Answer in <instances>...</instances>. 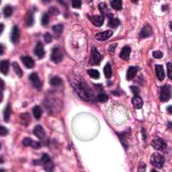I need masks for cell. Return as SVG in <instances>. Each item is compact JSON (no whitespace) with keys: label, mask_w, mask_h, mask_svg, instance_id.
<instances>
[{"label":"cell","mask_w":172,"mask_h":172,"mask_svg":"<svg viewBox=\"0 0 172 172\" xmlns=\"http://www.w3.org/2000/svg\"><path fill=\"white\" fill-rule=\"evenodd\" d=\"M73 87L81 98L85 101H92L94 99V93L91 88L83 81H79L73 84Z\"/></svg>","instance_id":"1"},{"label":"cell","mask_w":172,"mask_h":172,"mask_svg":"<svg viewBox=\"0 0 172 172\" xmlns=\"http://www.w3.org/2000/svg\"><path fill=\"white\" fill-rule=\"evenodd\" d=\"M34 163L36 165H40L44 167L46 171H52L54 168V165L52 163L49 155L46 154V153L42 155V158L40 160L34 161Z\"/></svg>","instance_id":"2"},{"label":"cell","mask_w":172,"mask_h":172,"mask_svg":"<svg viewBox=\"0 0 172 172\" xmlns=\"http://www.w3.org/2000/svg\"><path fill=\"white\" fill-rule=\"evenodd\" d=\"M64 53L61 48L59 47H54L50 54V60L56 64L59 63L63 59Z\"/></svg>","instance_id":"3"},{"label":"cell","mask_w":172,"mask_h":172,"mask_svg":"<svg viewBox=\"0 0 172 172\" xmlns=\"http://www.w3.org/2000/svg\"><path fill=\"white\" fill-rule=\"evenodd\" d=\"M150 162L153 166L156 168H161L165 163V159L163 156L159 153H154L151 155Z\"/></svg>","instance_id":"4"},{"label":"cell","mask_w":172,"mask_h":172,"mask_svg":"<svg viewBox=\"0 0 172 172\" xmlns=\"http://www.w3.org/2000/svg\"><path fill=\"white\" fill-rule=\"evenodd\" d=\"M160 100L163 102H168L171 97V87L170 85H165L161 87Z\"/></svg>","instance_id":"5"},{"label":"cell","mask_w":172,"mask_h":172,"mask_svg":"<svg viewBox=\"0 0 172 172\" xmlns=\"http://www.w3.org/2000/svg\"><path fill=\"white\" fill-rule=\"evenodd\" d=\"M101 60L102 58L100 54L99 53L96 47H93V48H91V53L89 63H90L91 65H99V64H100Z\"/></svg>","instance_id":"6"},{"label":"cell","mask_w":172,"mask_h":172,"mask_svg":"<svg viewBox=\"0 0 172 172\" xmlns=\"http://www.w3.org/2000/svg\"><path fill=\"white\" fill-rule=\"evenodd\" d=\"M151 145L153 147V149L157 150H163L164 149H165V147H167V144L165 143V142L164 141V140L159 136H156L153 139L151 142Z\"/></svg>","instance_id":"7"},{"label":"cell","mask_w":172,"mask_h":172,"mask_svg":"<svg viewBox=\"0 0 172 172\" xmlns=\"http://www.w3.org/2000/svg\"><path fill=\"white\" fill-rule=\"evenodd\" d=\"M29 79L32 87L36 88L38 90H41L42 83L40 82L36 73H31L29 77Z\"/></svg>","instance_id":"8"},{"label":"cell","mask_w":172,"mask_h":172,"mask_svg":"<svg viewBox=\"0 0 172 172\" xmlns=\"http://www.w3.org/2000/svg\"><path fill=\"white\" fill-rule=\"evenodd\" d=\"M20 30L17 26H14L13 27L10 34V40L13 44H16L18 43L19 40H20Z\"/></svg>","instance_id":"9"},{"label":"cell","mask_w":172,"mask_h":172,"mask_svg":"<svg viewBox=\"0 0 172 172\" xmlns=\"http://www.w3.org/2000/svg\"><path fill=\"white\" fill-rule=\"evenodd\" d=\"M153 33V29L151 26L150 24H145L142 27L141 30L140 31L139 36L142 39H145V38H147L150 36V35Z\"/></svg>","instance_id":"10"},{"label":"cell","mask_w":172,"mask_h":172,"mask_svg":"<svg viewBox=\"0 0 172 172\" xmlns=\"http://www.w3.org/2000/svg\"><path fill=\"white\" fill-rule=\"evenodd\" d=\"M22 144L25 147H31L34 149H39L42 147V144L40 143V142H36L34 141L30 138H27L24 139L22 141Z\"/></svg>","instance_id":"11"},{"label":"cell","mask_w":172,"mask_h":172,"mask_svg":"<svg viewBox=\"0 0 172 172\" xmlns=\"http://www.w3.org/2000/svg\"><path fill=\"white\" fill-rule=\"evenodd\" d=\"M89 20H90L94 26L100 27L104 24V18L102 16H88Z\"/></svg>","instance_id":"12"},{"label":"cell","mask_w":172,"mask_h":172,"mask_svg":"<svg viewBox=\"0 0 172 172\" xmlns=\"http://www.w3.org/2000/svg\"><path fill=\"white\" fill-rule=\"evenodd\" d=\"M34 54L39 59H42L45 55V51L42 43L41 42H37L36 47L34 48Z\"/></svg>","instance_id":"13"},{"label":"cell","mask_w":172,"mask_h":172,"mask_svg":"<svg viewBox=\"0 0 172 172\" xmlns=\"http://www.w3.org/2000/svg\"><path fill=\"white\" fill-rule=\"evenodd\" d=\"M139 67H134V66H130L129 67L128 69L127 73H126V79L128 81L133 80L134 77L136 75V73L139 71Z\"/></svg>","instance_id":"14"},{"label":"cell","mask_w":172,"mask_h":172,"mask_svg":"<svg viewBox=\"0 0 172 172\" xmlns=\"http://www.w3.org/2000/svg\"><path fill=\"white\" fill-rule=\"evenodd\" d=\"M21 61H22L24 65L25 66L26 68L32 69L34 67V64H35L34 61L33 59L30 57V56H22Z\"/></svg>","instance_id":"15"},{"label":"cell","mask_w":172,"mask_h":172,"mask_svg":"<svg viewBox=\"0 0 172 172\" xmlns=\"http://www.w3.org/2000/svg\"><path fill=\"white\" fill-rule=\"evenodd\" d=\"M33 133L35 136L39 139H43L46 136V132L40 125H36L33 130Z\"/></svg>","instance_id":"16"},{"label":"cell","mask_w":172,"mask_h":172,"mask_svg":"<svg viewBox=\"0 0 172 172\" xmlns=\"http://www.w3.org/2000/svg\"><path fill=\"white\" fill-rule=\"evenodd\" d=\"M112 34H113L112 31L106 30L104 32H99V33H98L96 35L95 37L97 40H100V41H104V40H106L107 39H108Z\"/></svg>","instance_id":"17"},{"label":"cell","mask_w":172,"mask_h":172,"mask_svg":"<svg viewBox=\"0 0 172 172\" xmlns=\"http://www.w3.org/2000/svg\"><path fill=\"white\" fill-rule=\"evenodd\" d=\"M129 132L128 131H125L122 132L119 134H118V136H119L120 142H122V144L123 145V147H127L128 146V137H129Z\"/></svg>","instance_id":"18"},{"label":"cell","mask_w":172,"mask_h":172,"mask_svg":"<svg viewBox=\"0 0 172 172\" xmlns=\"http://www.w3.org/2000/svg\"><path fill=\"white\" fill-rule=\"evenodd\" d=\"M155 73L159 80L162 81L165 78V71L163 65L161 64H156L155 65Z\"/></svg>","instance_id":"19"},{"label":"cell","mask_w":172,"mask_h":172,"mask_svg":"<svg viewBox=\"0 0 172 172\" xmlns=\"http://www.w3.org/2000/svg\"><path fill=\"white\" fill-rule=\"evenodd\" d=\"M132 103L136 109H141L143 106V101L139 96H134L132 99Z\"/></svg>","instance_id":"20"},{"label":"cell","mask_w":172,"mask_h":172,"mask_svg":"<svg viewBox=\"0 0 172 172\" xmlns=\"http://www.w3.org/2000/svg\"><path fill=\"white\" fill-rule=\"evenodd\" d=\"M131 52V48L129 46H125L122 48V50L120 53V58L125 60H128L130 58V54Z\"/></svg>","instance_id":"21"},{"label":"cell","mask_w":172,"mask_h":172,"mask_svg":"<svg viewBox=\"0 0 172 172\" xmlns=\"http://www.w3.org/2000/svg\"><path fill=\"white\" fill-rule=\"evenodd\" d=\"M113 16L112 13H110L108 15V18H109V22L108 24L109 27L110 28H116L120 24V20L118 18H116L113 17Z\"/></svg>","instance_id":"22"},{"label":"cell","mask_w":172,"mask_h":172,"mask_svg":"<svg viewBox=\"0 0 172 172\" xmlns=\"http://www.w3.org/2000/svg\"><path fill=\"white\" fill-rule=\"evenodd\" d=\"M26 24L28 26H32L34 24V16L33 10H30L27 13L25 19Z\"/></svg>","instance_id":"23"},{"label":"cell","mask_w":172,"mask_h":172,"mask_svg":"<svg viewBox=\"0 0 172 172\" xmlns=\"http://www.w3.org/2000/svg\"><path fill=\"white\" fill-rule=\"evenodd\" d=\"M0 67H1V72L5 75H6L9 71L10 63L7 60H3L0 63Z\"/></svg>","instance_id":"24"},{"label":"cell","mask_w":172,"mask_h":172,"mask_svg":"<svg viewBox=\"0 0 172 172\" xmlns=\"http://www.w3.org/2000/svg\"><path fill=\"white\" fill-rule=\"evenodd\" d=\"M20 118L21 120V122L22 123V125L25 126H28L30 123V116L28 112L23 113L20 115Z\"/></svg>","instance_id":"25"},{"label":"cell","mask_w":172,"mask_h":172,"mask_svg":"<svg viewBox=\"0 0 172 172\" xmlns=\"http://www.w3.org/2000/svg\"><path fill=\"white\" fill-rule=\"evenodd\" d=\"M11 112H12V108H11V105L7 104L6 107L5 108L4 110V120L5 122H8L10 119Z\"/></svg>","instance_id":"26"},{"label":"cell","mask_w":172,"mask_h":172,"mask_svg":"<svg viewBox=\"0 0 172 172\" xmlns=\"http://www.w3.org/2000/svg\"><path fill=\"white\" fill-rule=\"evenodd\" d=\"M112 7L116 11H119L122 9V1L120 0H116V1H110Z\"/></svg>","instance_id":"27"},{"label":"cell","mask_w":172,"mask_h":172,"mask_svg":"<svg viewBox=\"0 0 172 172\" xmlns=\"http://www.w3.org/2000/svg\"><path fill=\"white\" fill-rule=\"evenodd\" d=\"M32 113H33L34 118H36V120H39L42 116V112L40 106H35L33 108H32Z\"/></svg>","instance_id":"28"},{"label":"cell","mask_w":172,"mask_h":172,"mask_svg":"<svg viewBox=\"0 0 172 172\" xmlns=\"http://www.w3.org/2000/svg\"><path fill=\"white\" fill-rule=\"evenodd\" d=\"M52 30L56 36H59L63 30V25L61 24H56L52 27Z\"/></svg>","instance_id":"29"},{"label":"cell","mask_w":172,"mask_h":172,"mask_svg":"<svg viewBox=\"0 0 172 172\" xmlns=\"http://www.w3.org/2000/svg\"><path fill=\"white\" fill-rule=\"evenodd\" d=\"M50 83L52 86H59L63 83V80L58 76H54L50 79Z\"/></svg>","instance_id":"30"},{"label":"cell","mask_w":172,"mask_h":172,"mask_svg":"<svg viewBox=\"0 0 172 172\" xmlns=\"http://www.w3.org/2000/svg\"><path fill=\"white\" fill-rule=\"evenodd\" d=\"M12 67H13V70H14L15 73H16V74H17L18 76L19 77H22L23 71L20 68V67L19 66V64H18V63H17V62H13V63H12Z\"/></svg>","instance_id":"31"},{"label":"cell","mask_w":172,"mask_h":172,"mask_svg":"<svg viewBox=\"0 0 172 172\" xmlns=\"http://www.w3.org/2000/svg\"><path fill=\"white\" fill-rule=\"evenodd\" d=\"M87 73L90 75V77L93 78V79H99V76H100V73L96 69H89L87 71Z\"/></svg>","instance_id":"32"},{"label":"cell","mask_w":172,"mask_h":172,"mask_svg":"<svg viewBox=\"0 0 172 172\" xmlns=\"http://www.w3.org/2000/svg\"><path fill=\"white\" fill-rule=\"evenodd\" d=\"M104 75H105V77L108 79H109L112 77V68H111V66H110V63H106V65H105L104 68Z\"/></svg>","instance_id":"33"},{"label":"cell","mask_w":172,"mask_h":172,"mask_svg":"<svg viewBox=\"0 0 172 172\" xmlns=\"http://www.w3.org/2000/svg\"><path fill=\"white\" fill-rule=\"evenodd\" d=\"M3 13H4L5 18L10 17L13 13V7L9 5H6L3 8Z\"/></svg>","instance_id":"34"},{"label":"cell","mask_w":172,"mask_h":172,"mask_svg":"<svg viewBox=\"0 0 172 172\" xmlns=\"http://www.w3.org/2000/svg\"><path fill=\"white\" fill-rule=\"evenodd\" d=\"M50 16L48 13H44L41 18V24L42 26H47L49 23Z\"/></svg>","instance_id":"35"},{"label":"cell","mask_w":172,"mask_h":172,"mask_svg":"<svg viewBox=\"0 0 172 172\" xmlns=\"http://www.w3.org/2000/svg\"><path fill=\"white\" fill-rule=\"evenodd\" d=\"M99 10H100L102 16H104L105 14H106L108 12V10L106 4H105L104 2H102L99 4Z\"/></svg>","instance_id":"36"},{"label":"cell","mask_w":172,"mask_h":172,"mask_svg":"<svg viewBox=\"0 0 172 172\" xmlns=\"http://www.w3.org/2000/svg\"><path fill=\"white\" fill-rule=\"evenodd\" d=\"M97 99H98V101L101 102V103H105V102H106L108 100V97L105 93H101L98 94Z\"/></svg>","instance_id":"37"},{"label":"cell","mask_w":172,"mask_h":172,"mask_svg":"<svg viewBox=\"0 0 172 172\" xmlns=\"http://www.w3.org/2000/svg\"><path fill=\"white\" fill-rule=\"evenodd\" d=\"M153 56L155 59H161L163 57V53L160 50H155L153 52Z\"/></svg>","instance_id":"38"},{"label":"cell","mask_w":172,"mask_h":172,"mask_svg":"<svg viewBox=\"0 0 172 172\" xmlns=\"http://www.w3.org/2000/svg\"><path fill=\"white\" fill-rule=\"evenodd\" d=\"M44 40H45V42H47V43H50L52 42V40H53V36H51V34H49V33H46L44 35Z\"/></svg>","instance_id":"39"},{"label":"cell","mask_w":172,"mask_h":172,"mask_svg":"<svg viewBox=\"0 0 172 172\" xmlns=\"http://www.w3.org/2000/svg\"><path fill=\"white\" fill-rule=\"evenodd\" d=\"M130 89L132 92L133 93V94L134 96H139V89L138 87H136V86H130Z\"/></svg>","instance_id":"40"},{"label":"cell","mask_w":172,"mask_h":172,"mask_svg":"<svg viewBox=\"0 0 172 172\" xmlns=\"http://www.w3.org/2000/svg\"><path fill=\"white\" fill-rule=\"evenodd\" d=\"M82 1H78V0H74L72 1L73 7L74 8H80L82 5Z\"/></svg>","instance_id":"41"},{"label":"cell","mask_w":172,"mask_h":172,"mask_svg":"<svg viewBox=\"0 0 172 172\" xmlns=\"http://www.w3.org/2000/svg\"><path fill=\"white\" fill-rule=\"evenodd\" d=\"M167 69H168V77L170 79H171V62H168L167 63Z\"/></svg>","instance_id":"42"},{"label":"cell","mask_w":172,"mask_h":172,"mask_svg":"<svg viewBox=\"0 0 172 172\" xmlns=\"http://www.w3.org/2000/svg\"><path fill=\"white\" fill-rule=\"evenodd\" d=\"M7 133H8L7 129L5 127H4V126H1V128H0V134H1V136H4L7 135Z\"/></svg>","instance_id":"43"},{"label":"cell","mask_w":172,"mask_h":172,"mask_svg":"<svg viewBox=\"0 0 172 172\" xmlns=\"http://www.w3.org/2000/svg\"><path fill=\"white\" fill-rule=\"evenodd\" d=\"M146 164H145L144 163H141L139 165V171H145L146 170Z\"/></svg>","instance_id":"44"},{"label":"cell","mask_w":172,"mask_h":172,"mask_svg":"<svg viewBox=\"0 0 172 172\" xmlns=\"http://www.w3.org/2000/svg\"><path fill=\"white\" fill-rule=\"evenodd\" d=\"M116 46H117V44H114L111 45V46H110V47H109L108 50H109L110 52L111 53H114V51H115L116 48Z\"/></svg>","instance_id":"45"},{"label":"cell","mask_w":172,"mask_h":172,"mask_svg":"<svg viewBox=\"0 0 172 172\" xmlns=\"http://www.w3.org/2000/svg\"><path fill=\"white\" fill-rule=\"evenodd\" d=\"M0 49H1V55H2L3 54H4V47L2 44H1V47H0Z\"/></svg>","instance_id":"46"},{"label":"cell","mask_w":172,"mask_h":172,"mask_svg":"<svg viewBox=\"0 0 172 172\" xmlns=\"http://www.w3.org/2000/svg\"><path fill=\"white\" fill-rule=\"evenodd\" d=\"M4 24H1V34H2L3 31H4Z\"/></svg>","instance_id":"47"},{"label":"cell","mask_w":172,"mask_h":172,"mask_svg":"<svg viewBox=\"0 0 172 172\" xmlns=\"http://www.w3.org/2000/svg\"><path fill=\"white\" fill-rule=\"evenodd\" d=\"M168 111L169 112V114H171V106L168 108Z\"/></svg>","instance_id":"48"}]
</instances>
